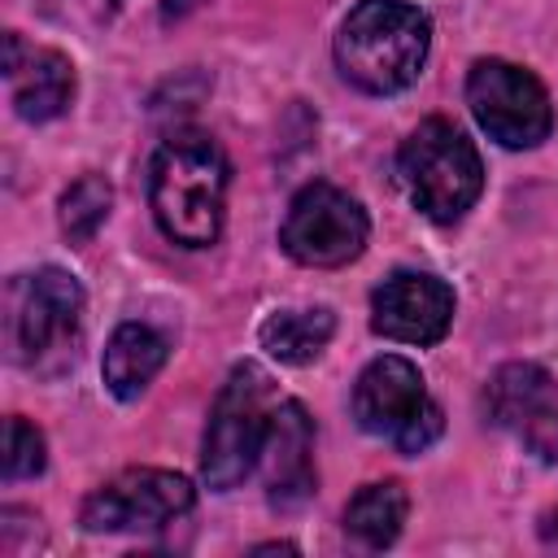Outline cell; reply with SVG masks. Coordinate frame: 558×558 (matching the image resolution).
I'll list each match as a JSON object with an SVG mask.
<instances>
[{
  "label": "cell",
  "mask_w": 558,
  "mask_h": 558,
  "mask_svg": "<svg viewBox=\"0 0 558 558\" xmlns=\"http://www.w3.org/2000/svg\"><path fill=\"white\" fill-rule=\"evenodd\" d=\"M196 501V488L179 471L161 466H131L100 484L83 501V527L87 532H157L187 514Z\"/></svg>",
  "instance_id": "8"
},
{
  "label": "cell",
  "mask_w": 558,
  "mask_h": 558,
  "mask_svg": "<svg viewBox=\"0 0 558 558\" xmlns=\"http://www.w3.org/2000/svg\"><path fill=\"white\" fill-rule=\"evenodd\" d=\"M397 174L414 209L427 214L432 222L462 218L484 187V166L475 144L445 118H427L410 131V140L397 153Z\"/></svg>",
  "instance_id": "4"
},
{
  "label": "cell",
  "mask_w": 558,
  "mask_h": 558,
  "mask_svg": "<svg viewBox=\"0 0 558 558\" xmlns=\"http://www.w3.org/2000/svg\"><path fill=\"white\" fill-rule=\"evenodd\" d=\"M405 510H410V501H405L401 484H366L344 506V532L353 541H362L366 549H384L401 536Z\"/></svg>",
  "instance_id": "16"
},
{
  "label": "cell",
  "mask_w": 558,
  "mask_h": 558,
  "mask_svg": "<svg viewBox=\"0 0 558 558\" xmlns=\"http://www.w3.org/2000/svg\"><path fill=\"white\" fill-rule=\"evenodd\" d=\"M227 157L209 135H174L153 153L148 205L166 240L205 248L222 231Z\"/></svg>",
  "instance_id": "1"
},
{
  "label": "cell",
  "mask_w": 558,
  "mask_h": 558,
  "mask_svg": "<svg viewBox=\"0 0 558 558\" xmlns=\"http://www.w3.org/2000/svg\"><path fill=\"white\" fill-rule=\"evenodd\" d=\"M453 323V288L427 270H397L371 296V327L397 344H436Z\"/></svg>",
  "instance_id": "10"
},
{
  "label": "cell",
  "mask_w": 558,
  "mask_h": 558,
  "mask_svg": "<svg viewBox=\"0 0 558 558\" xmlns=\"http://www.w3.org/2000/svg\"><path fill=\"white\" fill-rule=\"evenodd\" d=\"M488 423L514 432L536 458L558 462V401L554 379L536 362H510L501 366L484 388Z\"/></svg>",
  "instance_id": "9"
},
{
  "label": "cell",
  "mask_w": 558,
  "mask_h": 558,
  "mask_svg": "<svg viewBox=\"0 0 558 558\" xmlns=\"http://www.w3.org/2000/svg\"><path fill=\"white\" fill-rule=\"evenodd\" d=\"M113 4H118V0H113Z\"/></svg>",
  "instance_id": "21"
},
{
  "label": "cell",
  "mask_w": 558,
  "mask_h": 558,
  "mask_svg": "<svg viewBox=\"0 0 558 558\" xmlns=\"http://www.w3.org/2000/svg\"><path fill=\"white\" fill-rule=\"evenodd\" d=\"M109 205H113V187L105 174H83L74 179L65 192H61V231L70 244H87L100 222L109 218Z\"/></svg>",
  "instance_id": "17"
},
{
  "label": "cell",
  "mask_w": 558,
  "mask_h": 558,
  "mask_svg": "<svg viewBox=\"0 0 558 558\" xmlns=\"http://www.w3.org/2000/svg\"><path fill=\"white\" fill-rule=\"evenodd\" d=\"M44 436L39 427H31L26 418H9L4 423V480H35L44 471Z\"/></svg>",
  "instance_id": "18"
},
{
  "label": "cell",
  "mask_w": 558,
  "mask_h": 558,
  "mask_svg": "<svg viewBox=\"0 0 558 558\" xmlns=\"http://www.w3.org/2000/svg\"><path fill=\"white\" fill-rule=\"evenodd\" d=\"M275 405H279L275 384L262 366L240 362L227 375V384L209 410V427H205V445H201V475L214 493H231L257 466Z\"/></svg>",
  "instance_id": "5"
},
{
  "label": "cell",
  "mask_w": 558,
  "mask_h": 558,
  "mask_svg": "<svg viewBox=\"0 0 558 558\" xmlns=\"http://www.w3.org/2000/svg\"><path fill=\"white\" fill-rule=\"evenodd\" d=\"M257 466L275 510H296L314 497V418L301 401L275 405Z\"/></svg>",
  "instance_id": "11"
},
{
  "label": "cell",
  "mask_w": 558,
  "mask_h": 558,
  "mask_svg": "<svg viewBox=\"0 0 558 558\" xmlns=\"http://www.w3.org/2000/svg\"><path fill=\"white\" fill-rule=\"evenodd\" d=\"M331 331H336V314L314 305V310H279V314H270L257 327V340H262V349L270 357L288 362V366H305L327 349Z\"/></svg>",
  "instance_id": "15"
},
{
  "label": "cell",
  "mask_w": 558,
  "mask_h": 558,
  "mask_svg": "<svg viewBox=\"0 0 558 558\" xmlns=\"http://www.w3.org/2000/svg\"><path fill=\"white\" fill-rule=\"evenodd\" d=\"M9 349L22 366L57 375L78 357L83 340V288L70 270L44 266L9 283Z\"/></svg>",
  "instance_id": "3"
},
{
  "label": "cell",
  "mask_w": 558,
  "mask_h": 558,
  "mask_svg": "<svg viewBox=\"0 0 558 558\" xmlns=\"http://www.w3.org/2000/svg\"><path fill=\"white\" fill-rule=\"evenodd\" d=\"M366 235H371L366 209L331 183H305L292 196V205L283 214V227H279L283 253L292 262L318 266V270L353 262L366 248Z\"/></svg>",
  "instance_id": "7"
},
{
  "label": "cell",
  "mask_w": 558,
  "mask_h": 558,
  "mask_svg": "<svg viewBox=\"0 0 558 558\" xmlns=\"http://www.w3.org/2000/svg\"><path fill=\"white\" fill-rule=\"evenodd\" d=\"M554 519H558V510H554ZM541 532H545V541H549V545H558V527H554V523H545Z\"/></svg>",
  "instance_id": "20"
},
{
  "label": "cell",
  "mask_w": 558,
  "mask_h": 558,
  "mask_svg": "<svg viewBox=\"0 0 558 558\" xmlns=\"http://www.w3.org/2000/svg\"><path fill=\"white\" fill-rule=\"evenodd\" d=\"M440 432H445V418H440V405L432 401V405H427V410H423V414H418V418H414V423H410L392 445H397L401 453H423Z\"/></svg>",
  "instance_id": "19"
},
{
  "label": "cell",
  "mask_w": 558,
  "mask_h": 558,
  "mask_svg": "<svg viewBox=\"0 0 558 558\" xmlns=\"http://www.w3.org/2000/svg\"><path fill=\"white\" fill-rule=\"evenodd\" d=\"M166 366V340L144 327V323H122L113 327L109 344H105V362H100V375H105V388L118 397V401H135L153 375Z\"/></svg>",
  "instance_id": "14"
},
{
  "label": "cell",
  "mask_w": 558,
  "mask_h": 558,
  "mask_svg": "<svg viewBox=\"0 0 558 558\" xmlns=\"http://www.w3.org/2000/svg\"><path fill=\"white\" fill-rule=\"evenodd\" d=\"M432 48V22L423 9L405 0H362L336 35V65L340 74L371 92L392 96L405 92Z\"/></svg>",
  "instance_id": "2"
},
{
  "label": "cell",
  "mask_w": 558,
  "mask_h": 558,
  "mask_svg": "<svg viewBox=\"0 0 558 558\" xmlns=\"http://www.w3.org/2000/svg\"><path fill=\"white\" fill-rule=\"evenodd\" d=\"M427 405H432V397L423 388L418 366L397 357V353L375 357L353 384V418H357V427L371 432V436H384V440H397Z\"/></svg>",
  "instance_id": "12"
},
{
  "label": "cell",
  "mask_w": 558,
  "mask_h": 558,
  "mask_svg": "<svg viewBox=\"0 0 558 558\" xmlns=\"http://www.w3.org/2000/svg\"><path fill=\"white\" fill-rule=\"evenodd\" d=\"M4 78L22 122H52L74 100V65L52 48H26L17 35L4 39Z\"/></svg>",
  "instance_id": "13"
},
{
  "label": "cell",
  "mask_w": 558,
  "mask_h": 558,
  "mask_svg": "<svg viewBox=\"0 0 558 558\" xmlns=\"http://www.w3.org/2000/svg\"><path fill=\"white\" fill-rule=\"evenodd\" d=\"M466 105L501 148H536L554 131V105L541 78L501 57H484L471 65Z\"/></svg>",
  "instance_id": "6"
}]
</instances>
